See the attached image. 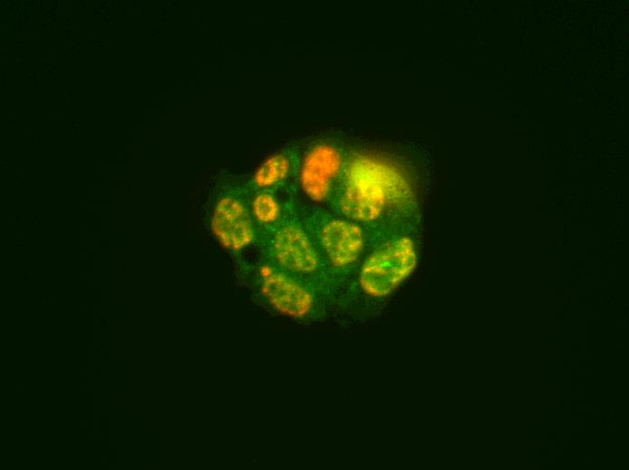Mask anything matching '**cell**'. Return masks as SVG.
Wrapping results in <instances>:
<instances>
[{"instance_id":"6da1fadb","label":"cell","mask_w":629,"mask_h":470,"mask_svg":"<svg viewBox=\"0 0 629 470\" xmlns=\"http://www.w3.org/2000/svg\"><path fill=\"white\" fill-rule=\"evenodd\" d=\"M327 209L372 230L397 229L413 211L408 173L389 155L347 149L341 180Z\"/></svg>"},{"instance_id":"7a4b0ae2","label":"cell","mask_w":629,"mask_h":470,"mask_svg":"<svg viewBox=\"0 0 629 470\" xmlns=\"http://www.w3.org/2000/svg\"><path fill=\"white\" fill-rule=\"evenodd\" d=\"M298 214L330 270L341 271L357 264L383 234L332 211L297 203Z\"/></svg>"},{"instance_id":"3957f363","label":"cell","mask_w":629,"mask_h":470,"mask_svg":"<svg viewBox=\"0 0 629 470\" xmlns=\"http://www.w3.org/2000/svg\"><path fill=\"white\" fill-rule=\"evenodd\" d=\"M253 247L260 258L305 285L330 270L301 221L295 199L277 223L258 231Z\"/></svg>"},{"instance_id":"277c9868","label":"cell","mask_w":629,"mask_h":470,"mask_svg":"<svg viewBox=\"0 0 629 470\" xmlns=\"http://www.w3.org/2000/svg\"><path fill=\"white\" fill-rule=\"evenodd\" d=\"M365 255L359 270V285L375 298L390 295L413 272L418 248L399 228L383 234Z\"/></svg>"},{"instance_id":"5b68a950","label":"cell","mask_w":629,"mask_h":470,"mask_svg":"<svg viewBox=\"0 0 629 470\" xmlns=\"http://www.w3.org/2000/svg\"><path fill=\"white\" fill-rule=\"evenodd\" d=\"M347 149L337 139L319 137L302 153L297 186L312 202L327 208L331 204L341 180Z\"/></svg>"},{"instance_id":"8992f818","label":"cell","mask_w":629,"mask_h":470,"mask_svg":"<svg viewBox=\"0 0 629 470\" xmlns=\"http://www.w3.org/2000/svg\"><path fill=\"white\" fill-rule=\"evenodd\" d=\"M251 188L245 183L223 186L213 204L210 228L218 241L233 253L253 246L258 235L250 209Z\"/></svg>"},{"instance_id":"52a82bcc","label":"cell","mask_w":629,"mask_h":470,"mask_svg":"<svg viewBox=\"0 0 629 470\" xmlns=\"http://www.w3.org/2000/svg\"><path fill=\"white\" fill-rule=\"evenodd\" d=\"M255 272L259 291L273 308L294 318H305L312 313L314 296L304 282L262 258Z\"/></svg>"},{"instance_id":"ba28073f","label":"cell","mask_w":629,"mask_h":470,"mask_svg":"<svg viewBox=\"0 0 629 470\" xmlns=\"http://www.w3.org/2000/svg\"><path fill=\"white\" fill-rule=\"evenodd\" d=\"M302 153L295 146L284 148L268 157L248 181L252 190H268L294 194Z\"/></svg>"},{"instance_id":"9c48e42d","label":"cell","mask_w":629,"mask_h":470,"mask_svg":"<svg viewBox=\"0 0 629 470\" xmlns=\"http://www.w3.org/2000/svg\"><path fill=\"white\" fill-rule=\"evenodd\" d=\"M294 199V194L251 189L250 209L258 231L277 223Z\"/></svg>"}]
</instances>
